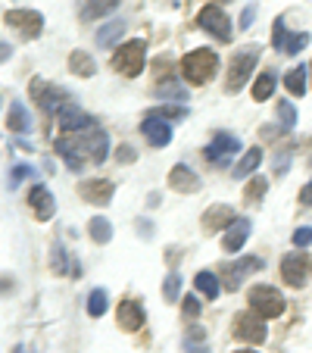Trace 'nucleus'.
Segmentation results:
<instances>
[{
    "label": "nucleus",
    "mask_w": 312,
    "mask_h": 353,
    "mask_svg": "<svg viewBox=\"0 0 312 353\" xmlns=\"http://www.w3.org/2000/svg\"><path fill=\"white\" fill-rule=\"evenodd\" d=\"M234 338L247 341V344H262V341L269 338L262 316H256L253 310H247V313H238V316H234Z\"/></svg>",
    "instance_id": "8"
},
{
    "label": "nucleus",
    "mask_w": 312,
    "mask_h": 353,
    "mask_svg": "<svg viewBox=\"0 0 312 353\" xmlns=\"http://www.w3.org/2000/svg\"><path fill=\"white\" fill-rule=\"evenodd\" d=\"M141 132H144V138L150 147H166L169 141H172V125H169L166 119H160V116H147Z\"/></svg>",
    "instance_id": "13"
},
{
    "label": "nucleus",
    "mask_w": 312,
    "mask_h": 353,
    "mask_svg": "<svg viewBox=\"0 0 312 353\" xmlns=\"http://www.w3.org/2000/svg\"><path fill=\"white\" fill-rule=\"evenodd\" d=\"M169 185H172V191H181V194H197L200 191V179L187 166H175L172 172H169Z\"/></svg>",
    "instance_id": "19"
},
{
    "label": "nucleus",
    "mask_w": 312,
    "mask_h": 353,
    "mask_svg": "<svg viewBox=\"0 0 312 353\" xmlns=\"http://www.w3.org/2000/svg\"><path fill=\"white\" fill-rule=\"evenodd\" d=\"M216 69H219V57H216V50H209V47L191 50V54H185V60H181V75H185L191 85H206V81L216 75Z\"/></svg>",
    "instance_id": "2"
},
{
    "label": "nucleus",
    "mask_w": 312,
    "mask_h": 353,
    "mask_svg": "<svg viewBox=\"0 0 312 353\" xmlns=\"http://www.w3.org/2000/svg\"><path fill=\"white\" fill-rule=\"evenodd\" d=\"M116 7H119V0H87L85 16L87 19H94V16H107V13H113Z\"/></svg>",
    "instance_id": "30"
},
{
    "label": "nucleus",
    "mask_w": 312,
    "mask_h": 353,
    "mask_svg": "<svg viewBox=\"0 0 312 353\" xmlns=\"http://www.w3.org/2000/svg\"><path fill=\"white\" fill-rule=\"evenodd\" d=\"M32 175H34L32 166H16L13 172H10V188H19L22 179H32Z\"/></svg>",
    "instance_id": "37"
},
{
    "label": "nucleus",
    "mask_w": 312,
    "mask_h": 353,
    "mask_svg": "<svg viewBox=\"0 0 312 353\" xmlns=\"http://www.w3.org/2000/svg\"><path fill=\"white\" fill-rule=\"evenodd\" d=\"M306 44H309V34H306V32H300V34H287L284 44H281V54L293 57V54H300V50H303Z\"/></svg>",
    "instance_id": "31"
},
{
    "label": "nucleus",
    "mask_w": 312,
    "mask_h": 353,
    "mask_svg": "<svg viewBox=\"0 0 312 353\" xmlns=\"http://www.w3.org/2000/svg\"><path fill=\"white\" fill-rule=\"evenodd\" d=\"M197 22H200V28H206V32L213 34V38H219V41H231V34H234L231 32V19H228L225 10L216 7V3H209V7L200 10Z\"/></svg>",
    "instance_id": "9"
},
{
    "label": "nucleus",
    "mask_w": 312,
    "mask_h": 353,
    "mask_svg": "<svg viewBox=\"0 0 312 353\" xmlns=\"http://www.w3.org/2000/svg\"><path fill=\"white\" fill-rule=\"evenodd\" d=\"M28 203H32L34 219H41V222H47L50 216L56 213V200H54V194L47 191L44 185H34L32 188V194H28Z\"/></svg>",
    "instance_id": "15"
},
{
    "label": "nucleus",
    "mask_w": 312,
    "mask_h": 353,
    "mask_svg": "<svg viewBox=\"0 0 312 353\" xmlns=\"http://www.w3.org/2000/svg\"><path fill=\"white\" fill-rule=\"evenodd\" d=\"M234 353H256V350H250V347H247V350H234Z\"/></svg>",
    "instance_id": "48"
},
{
    "label": "nucleus",
    "mask_w": 312,
    "mask_h": 353,
    "mask_svg": "<svg viewBox=\"0 0 312 353\" xmlns=\"http://www.w3.org/2000/svg\"><path fill=\"white\" fill-rule=\"evenodd\" d=\"M194 285H197V291L203 294L206 300H216V297H219V279H216L213 272H197Z\"/></svg>",
    "instance_id": "26"
},
{
    "label": "nucleus",
    "mask_w": 312,
    "mask_h": 353,
    "mask_svg": "<svg viewBox=\"0 0 312 353\" xmlns=\"http://www.w3.org/2000/svg\"><path fill=\"white\" fill-rule=\"evenodd\" d=\"M54 272H66V254H63V247L60 244H56L54 247Z\"/></svg>",
    "instance_id": "41"
},
{
    "label": "nucleus",
    "mask_w": 312,
    "mask_h": 353,
    "mask_svg": "<svg viewBox=\"0 0 312 353\" xmlns=\"http://www.w3.org/2000/svg\"><path fill=\"white\" fill-rule=\"evenodd\" d=\"M13 353H25V347H13Z\"/></svg>",
    "instance_id": "47"
},
{
    "label": "nucleus",
    "mask_w": 312,
    "mask_h": 353,
    "mask_svg": "<svg viewBox=\"0 0 312 353\" xmlns=\"http://www.w3.org/2000/svg\"><path fill=\"white\" fill-rule=\"evenodd\" d=\"M259 163H262V150H259V147H250V154H244V160L234 166V179H247V175H253L259 169Z\"/></svg>",
    "instance_id": "23"
},
{
    "label": "nucleus",
    "mask_w": 312,
    "mask_h": 353,
    "mask_svg": "<svg viewBox=\"0 0 312 353\" xmlns=\"http://www.w3.org/2000/svg\"><path fill=\"white\" fill-rule=\"evenodd\" d=\"M10 60V44H0V63Z\"/></svg>",
    "instance_id": "46"
},
{
    "label": "nucleus",
    "mask_w": 312,
    "mask_h": 353,
    "mask_svg": "<svg viewBox=\"0 0 312 353\" xmlns=\"http://www.w3.org/2000/svg\"><path fill=\"white\" fill-rule=\"evenodd\" d=\"M312 275V260L306 254H287L281 260V279L291 288H303Z\"/></svg>",
    "instance_id": "10"
},
{
    "label": "nucleus",
    "mask_w": 312,
    "mask_h": 353,
    "mask_svg": "<svg viewBox=\"0 0 312 353\" xmlns=\"http://www.w3.org/2000/svg\"><path fill=\"white\" fill-rule=\"evenodd\" d=\"M144 63H147V44L141 38L122 44L113 54V69L119 75H125V79H138L144 72Z\"/></svg>",
    "instance_id": "3"
},
{
    "label": "nucleus",
    "mask_w": 312,
    "mask_h": 353,
    "mask_svg": "<svg viewBox=\"0 0 312 353\" xmlns=\"http://www.w3.org/2000/svg\"><path fill=\"white\" fill-rule=\"evenodd\" d=\"M87 228H91V238L97 241V244H110V241H113V225H110V219H103V216H94V219L87 222Z\"/></svg>",
    "instance_id": "24"
},
{
    "label": "nucleus",
    "mask_w": 312,
    "mask_h": 353,
    "mask_svg": "<svg viewBox=\"0 0 312 353\" xmlns=\"http://www.w3.org/2000/svg\"><path fill=\"white\" fill-rule=\"evenodd\" d=\"M110 310V297H107V291L103 288H94L91 294H87V316H103Z\"/></svg>",
    "instance_id": "25"
},
{
    "label": "nucleus",
    "mask_w": 312,
    "mask_h": 353,
    "mask_svg": "<svg viewBox=\"0 0 312 353\" xmlns=\"http://www.w3.org/2000/svg\"><path fill=\"white\" fill-rule=\"evenodd\" d=\"M156 94H160V97H172V100H175V97L185 100V97H187V91H185V88H181L175 79H172V81H160V85H156Z\"/></svg>",
    "instance_id": "34"
},
{
    "label": "nucleus",
    "mask_w": 312,
    "mask_h": 353,
    "mask_svg": "<svg viewBox=\"0 0 312 353\" xmlns=\"http://www.w3.org/2000/svg\"><path fill=\"white\" fill-rule=\"evenodd\" d=\"M181 294V279H178V272H172V275H166V285H163V297H166V303H175V297Z\"/></svg>",
    "instance_id": "35"
},
{
    "label": "nucleus",
    "mask_w": 312,
    "mask_h": 353,
    "mask_svg": "<svg viewBox=\"0 0 312 353\" xmlns=\"http://www.w3.org/2000/svg\"><path fill=\"white\" fill-rule=\"evenodd\" d=\"M28 94H32V100L38 103L41 110H47V113H60V110L69 103L66 91H63L60 85H50V81H44V79H32V85H28Z\"/></svg>",
    "instance_id": "6"
},
{
    "label": "nucleus",
    "mask_w": 312,
    "mask_h": 353,
    "mask_svg": "<svg viewBox=\"0 0 312 353\" xmlns=\"http://www.w3.org/2000/svg\"><path fill=\"white\" fill-rule=\"evenodd\" d=\"M56 154L63 157V163H66L72 172H81L85 169V157L91 163H103L110 154V138L107 132L94 122V125H87L85 132H72V134H60V138L54 141Z\"/></svg>",
    "instance_id": "1"
},
{
    "label": "nucleus",
    "mask_w": 312,
    "mask_h": 353,
    "mask_svg": "<svg viewBox=\"0 0 312 353\" xmlns=\"http://www.w3.org/2000/svg\"><path fill=\"white\" fill-rule=\"evenodd\" d=\"M266 188H269L266 179H250V185L244 188L247 203H259V200H262V194H266Z\"/></svg>",
    "instance_id": "33"
},
{
    "label": "nucleus",
    "mask_w": 312,
    "mask_h": 353,
    "mask_svg": "<svg viewBox=\"0 0 312 353\" xmlns=\"http://www.w3.org/2000/svg\"><path fill=\"white\" fill-rule=\"evenodd\" d=\"M250 310L262 319H275V316L284 313V297L272 285H256L250 288Z\"/></svg>",
    "instance_id": "5"
},
{
    "label": "nucleus",
    "mask_w": 312,
    "mask_h": 353,
    "mask_svg": "<svg viewBox=\"0 0 312 353\" xmlns=\"http://www.w3.org/2000/svg\"><path fill=\"white\" fill-rule=\"evenodd\" d=\"M284 38H287V28H284V19H275V26H272V44L281 50V44H284Z\"/></svg>",
    "instance_id": "38"
},
{
    "label": "nucleus",
    "mask_w": 312,
    "mask_h": 353,
    "mask_svg": "<svg viewBox=\"0 0 312 353\" xmlns=\"http://www.w3.org/2000/svg\"><path fill=\"white\" fill-rule=\"evenodd\" d=\"M116 157H119V163H134V150L132 147H125V144L116 150Z\"/></svg>",
    "instance_id": "42"
},
{
    "label": "nucleus",
    "mask_w": 312,
    "mask_h": 353,
    "mask_svg": "<svg viewBox=\"0 0 312 353\" xmlns=\"http://www.w3.org/2000/svg\"><path fill=\"white\" fill-rule=\"evenodd\" d=\"M312 244V228H297L293 232V247H309Z\"/></svg>",
    "instance_id": "40"
},
{
    "label": "nucleus",
    "mask_w": 312,
    "mask_h": 353,
    "mask_svg": "<svg viewBox=\"0 0 312 353\" xmlns=\"http://www.w3.org/2000/svg\"><path fill=\"white\" fill-rule=\"evenodd\" d=\"M113 181L107 179H87L81 181V197H85V203H94V207H107L110 200H113Z\"/></svg>",
    "instance_id": "12"
},
{
    "label": "nucleus",
    "mask_w": 312,
    "mask_h": 353,
    "mask_svg": "<svg viewBox=\"0 0 312 353\" xmlns=\"http://www.w3.org/2000/svg\"><path fill=\"white\" fill-rule=\"evenodd\" d=\"M256 269H262V260H256V256H247V260H238V263H228L225 266V291H238L240 281L247 279L250 272H256Z\"/></svg>",
    "instance_id": "14"
},
{
    "label": "nucleus",
    "mask_w": 312,
    "mask_h": 353,
    "mask_svg": "<svg viewBox=\"0 0 312 353\" xmlns=\"http://www.w3.org/2000/svg\"><path fill=\"white\" fill-rule=\"evenodd\" d=\"M116 316H119V325L125 328V332H138V328H144V310H141L138 300H122Z\"/></svg>",
    "instance_id": "18"
},
{
    "label": "nucleus",
    "mask_w": 312,
    "mask_h": 353,
    "mask_svg": "<svg viewBox=\"0 0 312 353\" xmlns=\"http://www.w3.org/2000/svg\"><path fill=\"white\" fill-rule=\"evenodd\" d=\"M150 116H160V119H166V122H175V119H185L187 110L185 107H160V110H153Z\"/></svg>",
    "instance_id": "36"
},
{
    "label": "nucleus",
    "mask_w": 312,
    "mask_h": 353,
    "mask_svg": "<svg viewBox=\"0 0 312 353\" xmlns=\"http://www.w3.org/2000/svg\"><path fill=\"white\" fill-rule=\"evenodd\" d=\"M200 307H203V303H200V297H194V294H191V297H185V316H187V319H197Z\"/></svg>",
    "instance_id": "39"
},
{
    "label": "nucleus",
    "mask_w": 312,
    "mask_h": 353,
    "mask_svg": "<svg viewBox=\"0 0 312 353\" xmlns=\"http://www.w3.org/2000/svg\"><path fill=\"white\" fill-rule=\"evenodd\" d=\"M275 110H278V119H281L284 128L297 125V110H293V103H287V100H275Z\"/></svg>",
    "instance_id": "32"
},
{
    "label": "nucleus",
    "mask_w": 312,
    "mask_h": 353,
    "mask_svg": "<svg viewBox=\"0 0 312 353\" xmlns=\"http://www.w3.org/2000/svg\"><path fill=\"white\" fill-rule=\"evenodd\" d=\"M3 22H7L10 28H16L25 41H34L44 32V16H41L38 10H10V13L3 16Z\"/></svg>",
    "instance_id": "7"
},
{
    "label": "nucleus",
    "mask_w": 312,
    "mask_h": 353,
    "mask_svg": "<svg viewBox=\"0 0 312 353\" xmlns=\"http://www.w3.org/2000/svg\"><path fill=\"white\" fill-rule=\"evenodd\" d=\"M56 119H60V128H66V134L72 132H85L87 125H94V119L87 113H81L79 103H66V107L56 113Z\"/></svg>",
    "instance_id": "16"
},
{
    "label": "nucleus",
    "mask_w": 312,
    "mask_h": 353,
    "mask_svg": "<svg viewBox=\"0 0 312 353\" xmlns=\"http://www.w3.org/2000/svg\"><path fill=\"white\" fill-rule=\"evenodd\" d=\"M284 88L293 94V97H303V94H306V69L303 66L291 69V72L284 75Z\"/></svg>",
    "instance_id": "27"
},
{
    "label": "nucleus",
    "mask_w": 312,
    "mask_h": 353,
    "mask_svg": "<svg viewBox=\"0 0 312 353\" xmlns=\"http://www.w3.org/2000/svg\"><path fill=\"white\" fill-rule=\"evenodd\" d=\"M300 203H306V207H312V181L303 188V191H300Z\"/></svg>",
    "instance_id": "44"
},
{
    "label": "nucleus",
    "mask_w": 312,
    "mask_h": 353,
    "mask_svg": "<svg viewBox=\"0 0 312 353\" xmlns=\"http://www.w3.org/2000/svg\"><path fill=\"white\" fill-rule=\"evenodd\" d=\"M275 91V72H262L256 79V85H253V97L256 100H269Z\"/></svg>",
    "instance_id": "28"
},
{
    "label": "nucleus",
    "mask_w": 312,
    "mask_h": 353,
    "mask_svg": "<svg viewBox=\"0 0 312 353\" xmlns=\"http://www.w3.org/2000/svg\"><path fill=\"white\" fill-rule=\"evenodd\" d=\"M185 353H206V347H197L194 341H187V344H185Z\"/></svg>",
    "instance_id": "45"
},
{
    "label": "nucleus",
    "mask_w": 312,
    "mask_h": 353,
    "mask_svg": "<svg viewBox=\"0 0 312 353\" xmlns=\"http://www.w3.org/2000/svg\"><path fill=\"white\" fill-rule=\"evenodd\" d=\"M240 150V141L234 138V134H225V132H219L216 134L213 141H209V144H206V160L213 163V166H225L228 160H231L234 154H238Z\"/></svg>",
    "instance_id": "11"
},
{
    "label": "nucleus",
    "mask_w": 312,
    "mask_h": 353,
    "mask_svg": "<svg viewBox=\"0 0 312 353\" xmlns=\"http://www.w3.org/2000/svg\"><path fill=\"white\" fill-rule=\"evenodd\" d=\"M253 19H256V7H247V10H244V16H240V26L250 28V22H253Z\"/></svg>",
    "instance_id": "43"
},
{
    "label": "nucleus",
    "mask_w": 312,
    "mask_h": 353,
    "mask_svg": "<svg viewBox=\"0 0 312 353\" xmlns=\"http://www.w3.org/2000/svg\"><path fill=\"white\" fill-rule=\"evenodd\" d=\"M250 219H234L231 225L225 228V238H222V247H225V254H238L244 241L250 238Z\"/></svg>",
    "instance_id": "17"
},
{
    "label": "nucleus",
    "mask_w": 312,
    "mask_h": 353,
    "mask_svg": "<svg viewBox=\"0 0 312 353\" xmlns=\"http://www.w3.org/2000/svg\"><path fill=\"white\" fill-rule=\"evenodd\" d=\"M234 222V213L225 207V203H219V207H213L209 213L203 216V225L209 228V232H216V228H225V225H231Z\"/></svg>",
    "instance_id": "21"
},
{
    "label": "nucleus",
    "mask_w": 312,
    "mask_h": 353,
    "mask_svg": "<svg viewBox=\"0 0 312 353\" xmlns=\"http://www.w3.org/2000/svg\"><path fill=\"white\" fill-rule=\"evenodd\" d=\"M259 63V47H247V50H238V54L231 57V63H228V94H238L240 88L247 85V79L253 75V69H256Z\"/></svg>",
    "instance_id": "4"
},
{
    "label": "nucleus",
    "mask_w": 312,
    "mask_h": 353,
    "mask_svg": "<svg viewBox=\"0 0 312 353\" xmlns=\"http://www.w3.org/2000/svg\"><path fill=\"white\" fill-rule=\"evenodd\" d=\"M69 69H72L79 79H94V72H97L91 54H85V50H75V54L69 57Z\"/></svg>",
    "instance_id": "20"
},
{
    "label": "nucleus",
    "mask_w": 312,
    "mask_h": 353,
    "mask_svg": "<svg viewBox=\"0 0 312 353\" xmlns=\"http://www.w3.org/2000/svg\"><path fill=\"white\" fill-rule=\"evenodd\" d=\"M7 128H10V132H16V134H22V132H28V128H32V116L25 113V107H22V103H13V107H10Z\"/></svg>",
    "instance_id": "22"
},
{
    "label": "nucleus",
    "mask_w": 312,
    "mask_h": 353,
    "mask_svg": "<svg viewBox=\"0 0 312 353\" xmlns=\"http://www.w3.org/2000/svg\"><path fill=\"white\" fill-rule=\"evenodd\" d=\"M119 34H125V22H110V26H103V32H97V44L110 47Z\"/></svg>",
    "instance_id": "29"
}]
</instances>
